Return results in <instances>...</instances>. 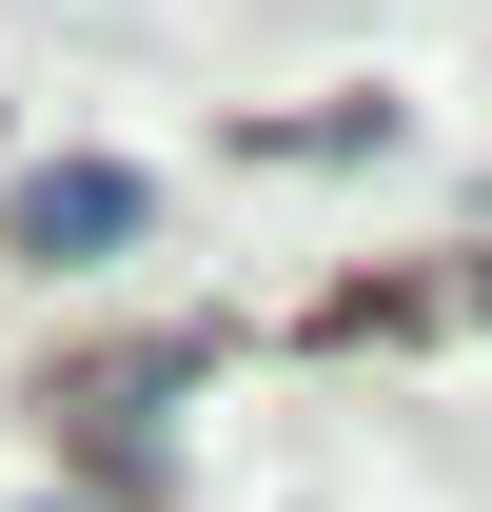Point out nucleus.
I'll list each match as a JSON object with an SVG mask.
<instances>
[{"mask_svg": "<svg viewBox=\"0 0 492 512\" xmlns=\"http://www.w3.org/2000/svg\"><path fill=\"white\" fill-rule=\"evenodd\" d=\"M138 217H158V197H138L119 158H40V178H20V256H119Z\"/></svg>", "mask_w": 492, "mask_h": 512, "instance_id": "obj_1", "label": "nucleus"}, {"mask_svg": "<svg viewBox=\"0 0 492 512\" xmlns=\"http://www.w3.org/2000/svg\"><path fill=\"white\" fill-rule=\"evenodd\" d=\"M178 375H197V355H99V375H79L60 414H79V434H99V453H138V434H158V394H178Z\"/></svg>", "mask_w": 492, "mask_h": 512, "instance_id": "obj_2", "label": "nucleus"}, {"mask_svg": "<svg viewBox=\"0 0 492 512\" xmlns=\"http://www.w3.org/2000/svg\"><path fill=\"white\" fill-rule=\"evenodd\" d=\"M40 512H60V493H40Z\"/></svg>", "mask_w": 492, "mask_h": 512, "instance_id": "obj_3", "label": "nucleus"}]
</instances>
